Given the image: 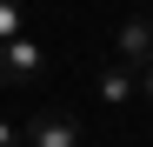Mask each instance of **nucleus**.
<instances>
[{
  "instance_id": "7ed1b4c3",
  "label": "nucleus",
  "mask_w": 153,
  "mask_h": 147,
  "mask_svg": "<svg viewBox=\"0 0 153 147\" xmlns=\"http://www.w3.org/2000/svg\"><path fill=\"white\" fill-rule=\"evenodd\" d=\"M153 60V14L120 20V67H146Z\"/></svg>"
},
{
  "instance_id": "20e7f679",
  "label": "nucleus",
  "mask_w": 153,
  "mask_h": 147,
  "mask_svg": "<svg viewBox=\"0 0 153 147\" xmlns=\"http://www.w3.org/2000/svg\"><path fill=\"white\" fill-rule=\"evenodd\" d=\"M133 67H107V74H100V100H107V107H126V100H133Z\"/></svg>"
},
{
  "instance_id": "0eeeda50",
  "label": "nucleus",
  "mask_w": 153,
  "mask_h": 147,
  "mask_svg": "<svg viewBox=\"0 0 153 147\" xmlns=\"http://www.w3.org/2000/svg\"><path fill=\"white\" fill-rule=\"evenodd\" d=\"M0 147H20V127H13V120H0Z\"/></svg>"
},
{
  "instance_id": "39448f33",
  "label": "nucleus",
  "mask_w": 153,
  "mask_h": 147,
  "mask_svg": "<svg viewBox=\"0 0 153 147\" xmlns=\"http://www.w3.org/2000/svg\"><path fill=\"white\" fill-rule=\"evenodd\" d=\"M20 34H27V7H20V0H0V47L20 40Z\"/></svg>"
},
{
  "instance_id": "f257e3e1",
  "label": "nucleus",
  "mask_w": 153,
  "mask_h": 147,
  "mask_svg": "<svg viewBox=\"0 0 153 147\" xmlns=\"http://www.w3.org/2000/svg\"><path fill=\"white\" fill-rule=\"evenodd\" d=\"M20 140H27V147H80V120L47 107V114H33L27 127H20Z\"/></svg>"
},
{
  "instance_id": "423d86ee",
  "label": "nucleus",
  "mask_w": 153,
  "mask_h": 147,
  "mask_svg": "<svg viewBox=\"0 0 153 147\" xmlns=\"http://www.w3.org/2000/svg\"><path fill=\"white\" fill-rule=\"evenodd\" d=\"M133 87H140V100L153 107V60H146V67H133Z\"/></svg>"
},
{
  "instance_id": "f03ea898",
  "label": "nucleus",
  "mask_w": 153,
  "mask_h": 147,
  "mask_svg": "<svg viewBox=\"0 0 153 147\" xmlns=\"http://www.w3.org/2000/svg\"><path fill=\"white\" fill-rule=\"evenodd\" d=\"M40 67H47V47H40L33 34H20V40L0 47V80H33Z\"/></svg>"
}]
</instances>
